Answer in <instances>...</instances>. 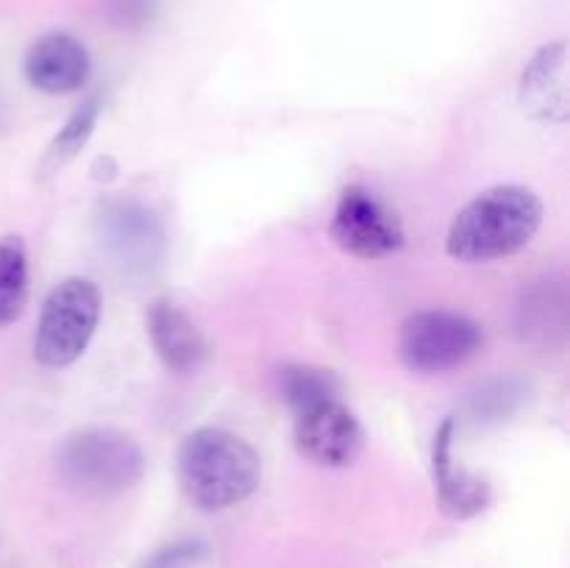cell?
I'll return each instance as SVG.
<instances>
[{
    "mask_svg": "<svg viewBox=\"0 0 570 568\" xmlns=\"http://www.w3.org/2000/svg\"><path fill=\"white\" fill-rule=\"evenodd\" d=\"M282 399L293 412V438L301 454L323 468H345L360 460L365 432L340 395L332 371L315 365H287L278 376Z\"/></svg>",
    "mask_w": 570,
    "mask_h": 568,
    "instance_id": "1",
    "label": "cell"
},
{
    "mask_svg": "<svg viewBox=\"0 0 570 568\" xmlns=\"http://www.w3.org/2000/svg\"><path fill=\"white\" fill-rule=\"evenodd\" d=\"M543 223V200L521 184H501L456 212L445 237V251L456 262L507 259L532 243Z\"/></svg>",
    "mask_w": 570,
    "mask_h": 568,
    "instance_id": "2",
    "label": "cell"
},
{
    "mask_svg": "<svg viewBox=\"0 0 570 568\" xmlns=\"http://www.w3.org/2000/svg\"><path fill=\"white\" fill-rule=\"evenodd\" d=\"M178 482L195 507L209 512L228 510L248 499L262 482V460L239 434L200 427L178 445Z\"/></svg>",
    "mask_w": 570,
    "mask_h": 568,
    "instance_id": "3",
    "label": "cell"
},
{
    "mask_svg": "<svg viewBox=\"0 0 570 568\" xmlns=\"http://www.w3.org/2000/svg\"><path fill=\"white\" fill-rule=\"evenodd\" d=\"M56 466L70 488L92 496H111L134 488L142 479L145 457L128 434L109 427H87L65 438Z\"/></svg>",
    "mask_w": 570,
    "mask_h": 568,
    "instance_id": "4",
    "label": "cell"
},
{
    "mask_svg": "<svg viewBox=\"0 0 570 568\" xmlns=\"http://www.w3.org/2000/svg\"><path fill=\"white\" fill-rule=\"evenodd\" d=\"M100 290L92 278L70 276L56 284L39 312L33 356L45 368H67L87 351L100 321Z\"/></svg>",
    "mask_w": 570,
    "mask_h": 568,
    "instance_id": "5",
    "label": "cell"
},
{
    "mask_svg": "<svg viewBox=\"0 0 570 568\" xmlns=\"http://www.w3.org/2000/svg\"><path fill=\"white\" fill-rule=\"evenodd\" d=\"M484 343L482 326L451 310H423L404 321L399 354L415 373H445L471 360Z\"/></svg>",
    "mask_w": 570,
    "mask_h": 568,
    "instance_id": "6",
    "label": "cell"
},
{
    "mask_svg": "<svg viewBox=\"0 0 570 568\" xmlns=\"http://www.w3.org/2000/svg\"><path fill=\"white\" fill-rule=\"evenodd\" d=\"M328 234L345 254L356 259H384L404 248V226L399 215L371 189L351 184L340 193Z\"/></svg>",
    "mask_w": 570,
    "mask_h": 568,
    "instance_id": "7",
    "label": "cell"
},
{
    "mask_svg": "<svg viewBox=\"0 0 570 568\" xmlns=\"http://www.w3.org/2000/svg\"><path fill=\"white\" fill-rule=\"evenodd\" d=\"M22 72H26V81L39 92L67 95L87 84L89 72H92V59L76 37L53 31L39 37L26 50Z\"/></svg>",
    "mask_w": 570,
    "mask_h": 568,
    "instance_id": "8",
    "label": "cell"
},
{
    "mask_svg": "<svg viewBox=\"0 0 570 568\" xmlns=\"http://www.w3.org/2000/svg\"><path fill=\"white\" fill-rule=\"evenodd\" d=\"M518 98L523 111L540 123H566L570 115L568 45L551 42L540 48L523 67Z\"/></svg>",
    "mask_w": 570,
    "mask_h": 568,
    "instance_id": "9",
    "label": "cell"
},
{
    "mask_svg": "<svg viewBox=\"0 0 570 568\" xmlns=\"http://www.w3.org/2000/svg\"><path fill=\"white\" fill-rule=\"evenodd\" d=\"M454 418H445L440 423L438 434H434V449H432V466H434V488H438L440 510L445 516L465 521V518L479 516L488 510L493 490H490L488 479L476 477V473L465 471L454 462Z\"/></svg>",
    "mask_w": 570,
    "mask_h": 568,
    "instance_id": "10",
    "label": "cell"
},
{
    "mask_svg": "<svg viewBox=\"0 0 570 568\" xmlns=\"http://www.w3.org/2000/svg\"><path fill=\"white\" fill-rule=\"evenodd\" d=\"M148 337L156 354L173 373H195L206 360V340L193 317L170 301H156L148 310Z\"/></svg>",
    "mask_w": 570,
    "mask_h": 568,
    "instance_id": "11",
    "label": "cell"
},
{
    "mask_svg": "<svg viewBox=\"0 0 570 568\" xmlns=\"http://www.w3.org/2000/svg\"><path fill=\"white\" fill-rule=\"evenodd\" d=\"M28 301V251L14 234L0 237V326L22 315Z\"/></svg>",
    "mask_w": 570,
    "mask_h": 568,
    "instance_id": "12",
    "label": "cell"
},
{
    "mask_svg": "<svg viewBox=\"0 0 570 568\" xmlns=\"http://www.w3.org/2000/svg\"><path fill=\"white\" fill-rule=\"evenodd\" d=\"M100 95H89L87 100H81V106H76L70 117H67L65 126L59 128V134L53 137V143L48 145V154L42 159V173L45 176H53L59 173L67 161H72L78 156V150L89 143L95 126H98L100 117Z\"/></svg>",
    "mask_w": 570,
    "mask_h": 568,
    "instance_id": "13",
    "label": "cell"
}]
</instances>
